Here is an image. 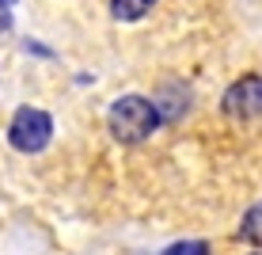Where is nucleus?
<instances>
[{
	"label": "nucleus",
	"instance_id": "1",
	"mask_svg": "<svg viewBox=\"0 0 262 255\" xmlns=\"http://www.w3.org/2000/svg\"><path fill=\"white\" fill-rule=\"evenodd\" d=\"M106 122H111V133L122 145H141V141H148L152 133H156L160 107L152 103V99H144V95H122V99L111 103Z\"/></svg>",
	"mask_w": 262,
	"mask_h": 255
},
{
	"label": "nucleus",
	"instance_id": "2",
	"mask_svg": "<svg viewBox=\"0 0 262 255\" xmlns=\"http://www.w3.org/2000/svg\"><path fill=\"white\" fill-rule=\"evenodd\" d=\"M53 138V118L38 107H19L8 122V141H12L15 152H42Z\"/></svg>",
	"mask_w": 262,
	"mask_h": 255
},
{
	"label": "nucleus",
	"instance_id": "3",
	"mask_svg": "<svg viewBox=\"0 0 262 255\" xmlns=\"http://www.w3.org/2000/svg\"><path fill=\"white\" fill-rule=\"evenodd\" d=\"M221 107H224L228 118H243V122H247V118H258L262 114V76H255V72L239 76L236 84L224 92Z\"/></svg>",
	"mask_w": 262,
	"mask_h": 255
},
{
	"label": "nucleus",
	"instance_id": "4",
	"mask_svg": "<svg viewBox=\"0 0 262 255\" xmlns=\"http://www.w3.org/2000/svg\"><path fill=\"white\" fill-rule=\"evenodd\" d=\"M152 4H156V0H111V15L122 19V23H133V19H141L144 12H152Z\"/></svg>",
	"mask_w": 262,
	"mask_h": 255
},
{
	"label": "nucleus",
	"instance_id": "5",
	"mask_svg": "<svg viewBox=\"0 0 262 255\" xmlns=\"http://www.w3.org/2000/svg\"><path fill=\"white\" fill-rule=\"evenodd\" d=\"M239 236L262 248V202H255V206L247 209V213H243V221H239Z\"/></svg>",
	"mask_w": 262,
	"mask_h": 255
},
{
	"label": "nucleus",
	"instance_id": "6",
	"mask_svg": "<svg viewBox=\"0 0 262 255\" xmlns=\"http://www.w3.org/2000/svg\"><path fill=\"white\" fill-rule=\"evenodd\" d=\"M164 255H209V244L205 240H183V244H171Z\"/></svg>",
	"mask_w": 262,
	"mask_h": 255
},
{
	"label": "nucleus",
	"instance_id": "7",
	"mask_svg": "<svg viewBox=\"0 0 262 255\" xmlns=\"http://www.w3.org/2000/svg\"><path fill=\"white\" fill-rule=\"evenodd\" d=\"M8 8H12V0H0V23L8 27Z\"/></svg>",
	"mask_w": 262,
	"mask_h": 255
},
{
	"label": "nucleus",
	"instance_id": "8",
	"mask_svg": "<svg viewBox=\"0 0 262 255\" xmlns=\"http://www.w3.org/2000/svg\"><path fill=\"white\" fill-rule=\"evenodd\" d=\"M255 255H258V251H255Z\"/></svg>",
	"mask_w": 262,
	"mask_h": 255
}]
</instances>
